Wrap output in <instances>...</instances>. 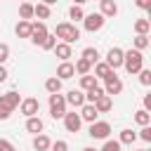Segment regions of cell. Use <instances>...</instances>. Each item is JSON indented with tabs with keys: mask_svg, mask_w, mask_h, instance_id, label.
<instances>
[{
	"mask_svg": "<svg viewBox=\"0 0 151 151\" xmlns=\"http://www.w3.org/2000/svg\"><path fill=\"white\" fill-rule=\"evenodd\" d=\"M14 33H17L19 38H31V21L19 19V24L14 26Z\"/></svg>",
	"mask_w": 151,
	"mask_h": 151,
	"instance_id": "obj_20",
	"label": "cell"
},
{
	"mask_svg": "<svg viewBox=\"0 0 151 151\" xmlns=\"http://www.w3.org/2000/svg\"><path fill=\"white\" fill-rule=\"evenodd\" d=\"M64 99H66V104H68V106L80 109V106L85 104V92H83V90H71L68 94H64Z\"/></svg>",
	"mask_w": 151,
	"mask_h": 151,
	"instance_id": "obj_12",
	"label": "cell"
},
{
	"mask_svg": "<svg viewBox=\"0 0 151 151\" xmlns=\"http://www.w3.org/2000/svg\"><path fill=\"white\" fill-rule=\"evenodd\" d=\"M73 76H76V68H73L71 61H61V64L57 66V78H59V80H68V78H73Z\"/></svg>",
	"mask_w": 151,
	"mask_h": 151,
	"instance_id": "obj_16",
	"label": "cell"
},
{
	"mask_svg": "<svg viewBox=\"0 0 151 151\" xmlns=\"http://www.w3.org/2000/svg\"><path fill=\"white\" fill-rule=\"evenodd\" d=\"M50 5H45V2H38V5H33V17H38L40 21L42 19H50Z\"/></svg>",
	"mask_w": 151,
	"mask_h": 151,
	"instance_id": "obj_21",
	"label": "cell"
},
{
	"mask_svg": "<svg viewBox=\"0 0 151 151\" xmlns=\"http://www.w3.org/2000/svg\"><path fill=\"white\" fill-rule=\"evenodd\" d=\"M134 5L139 9H151V0H134Z\"/></svg>",
	"mask_w": 151,
	"mask_h": 151,
	"instance_id": "obj_41",
	"label": "cell"
},
{
	"mask_svg": "<svg viewBox=\"0 0 151 151\" xmlns=\"http://www.w3.org/2000/svg\"><path fill=\"white\" fill-rule=\"evenodd\" d=\"M149 31H151V21L149 19H137L134 21V33L137 35H149Z\"/></svg>",
	"mask_w": 151,
	"mask_h": 151,
	"instance_id": "obj_23",
	"label": "cell"
},
{
	"mask_svg": "<svg viewBox=\"0 0 151 151\" xmlns=\"http://www.w3.org/2000/svg\"><path fill=\"white\" fill-rule=\"evenodd\" d=\"M42 120H40V116H28L26 118V132H31V134H40L42 132Z\"/></svg>",
	"mask_w": 151,
	"mask_h": 151,
	"instance_id": "obj_18",
	"label": "cell"
},
{
	"mask_svg": "<svg viewBox=\"0 0 151 151\" xmlns=\"http://www.w3.org/2000/svg\"><path fill=\"white\" fill-rule=\"evenodd\" d=\"M101 94H104V87H101V85H94V87H90V90L85 92V101H87V104H94V99L101 97Z\"/></svg>",
	"mask_w": 151,
	"mask_h": 151,
	"instance_id": "obj_25",
	"label": "cell"
},
{
	"mask_svg": "<svg viewBox=\"0 0 151 151\" xmlns=\"http://www.w3.org/2000/svg\"><path fill=\"white\" fill-rule=\"evenodd\" d=\"M54 35H57L61 42L73 45V42H78V40H80V28H78L76 24H71V21H61V24H57Z\"/></svg>",
	"mask_w": 151,
	"mask_h": 151,
	"instance_id": "obj_1",
	"label": "cell"
},
{
	"mask_svg": "<svg viewBox=\"0 0 151 151\" xmlns=\"http://www.w3.org/2000/svg\"><path fill=\"white\" fill-rule=\"evenodd\" d=\"M139 139H144V142H151V125H142V130H139V134H137Z\"/></svg>",
	"mask_w": 151,
	"mask_h": 151,
	"instance_id": "obj_38",
	"label": "cell"
},
{
	"mask_svg": "<svg viewBox=\"0 0 151 151\" xmlns=\"http://www.w3.org/2000/svg\"><path fill=\"white\" fill-rule=\"evenodd\" d=\"M134 123H137V125H149V123H151V113H149L146 109H139V111L134 113Z\"/></svg>",
	"mask_w": 151,
	"mask_h": 151,
	"instance_id": "obj_31",
	"label": "cell"
},
{
	"mask_svg": "<svg viewBox=\"0 0 151 151\" xmlns=\"http://www.w3.org/2000/svg\"><path fill=\"white\" fill-rule=\"evenodd\" d=\"M87 134H90L92 139H109V134H111V125H109L106 120H94V123H90Z\"/></svg>",
	"mask_w": 151,
	"mask_h": 151,
	"instance_id": "obj_7",
	"label": "cell"
},
{
	"mask_svg": "<svg viewBox=\"0 0 151 151\" xmlns=\"http://www.w3.org/2000/svg\"><path fill=\"white\" fill-rule=\"evenodd\" d=\"M50 149H52V151H68V142L57 139V142H52V144H50Z\"/></svg>",
	"mask_w": 151,
	"mask_h": 151,
	"instance_id": "obj_37",
	"label": "cell"
},
{
	"mask_svg": "<svg viewBox=\"0 0 151 151\" xmlns=\"http://www.w3.org/2000/svg\"><path fill=\"white\" fill-rule=\"evenodd\" d=\"M61 120H64V127H66L68 132H73V134H76V132L80 130V125H83V120H80V113H76V111H71V113L66 111Z\"/></svg>",
	"mask_w": 151,
	"mask_h": 151,
	"instance_id": "obj_10",
	"label": "cell"
},
{
	"mask_svg": "<svg viewBox=\"0 0 151 151\" xmlns=\"http://www.w3.org/2000/svg\"><path fill=\"white\" fill-rule=\"evenodd\" d=\"M80 57H83V59H87L90 64H97V61H99V50H97V47H85Z\"/></svg>",
	"mask_w": 151,
	"mask_h": 151,
	"instance_id": "obj_28",
	"label": "cell"
},
{
	"mask_svg": "<svg viewBox=\"0 0 151 151\" xmlns=\"http://www.w3.org/2000/svg\"><path fill=\"white\" fill-rule=\"evenodd\" d=\"M7 76H9V73H7L5 64H0V83H5V80H7Z\"/></svg>",
	"mask_w": 151,
	"mask_h": 151,
	"instance_id": "obj_42",
	"label": "cell"
},
{
	"mask_svg": "<svg viewBox=\"0 0 151 151\" xmlns=\"http://www.w3.org/2000/svg\"><path fill=\"white\" fill-rule=\"evenodd\" d=\"M123 66L132 76L139 73L144 68V54H142V50H127V52H123Z\"/></svg>",
	"mask_w": 151,
	"mask_h": 151,
	"instance_id": "obj_2",
	"label": "cell"
},
{
	"mask_svg": "<svg viewBox=\"0 0 151 151\" xmlns=\"http://www.w3.org/2000/svg\"><path fill=\"white\" fill-rule=\"evenodd\" d=\"M21 2H28V0H21Z\"/></svg>",
	"mask_w": 151,
	"mask_h": 151,
	"instance_id": "obj_48",
	"label": "cell"
},
{
	"mask_svg": "<svg viewBox=\"0 0 151 151\" xmlns=\"http://www.w3.org/2000/svg\"><path fill=\"white\" fill-rule=\"evenodd\" d=\"M19 17L26 19V21H31L33 19V2H21L19 5Z\"/></svg>",
	"mask_w": 151,
	"mask_h": 151,
	"instance_id": "obj_27",
	"label": "cell"
},
{
	"mask_svg": "<svg viewBox=\"0 0 151 151\" xmlns=\"http://www.w3.org/2000/svg\"><path fill=\"white\" fill-rule=\"evenodd\" d=\"M137 76H139V83H142L144 87H149V85H151V71H149V68H142Z\"/></svg>",
	"mask_w": 151,
	"mask_h": 151,
	"instance_id": "obj_36",
	"label": "cell"
},
{
	"mask_svg": "<svg viewBox=\"0 0 151 151\" xmlns=\"http://www.w3.org/2000/svg\"><path fill=\"white\" fill-rule=\"evenodd\" d=\"M52 52H54L61 61H68V59L73 57V50H71V45H68V42H57V45L52 47Z\"/></svg>",
	"mask_w": 151,
	"mask_h": 151,
	"instance_id": "obj_15",
	"label": "cell"
},
{
	"mask_svg": "<svg viewBox=\"0 0 151 151\" xmlns=\"http://www.w3.org/2000/svg\"><path fill=\"white\" fill-rule=\"evenodd\" d=\"M123 92V80L116 76V71H111L106 78H104V94L113 97V94H120Z\"/></svg>",
	"mask_w": 151,
	"mask_h": 151,
	"instance_id": "obj_6",
	"label": "cell"
},
{
	"mask_svg": "<svg viewBox=\"0 0 151 151\" xmlns=\"http://www.w3.org/2000/svg\"><path fill=\"white\" fill-rule=\"evenodd\" d=\"M120 142L118 139H104V146H101V151H120Z\"/></svg>",
	"mask_w": 151,
	"mask_h": 151,
	"instance_id": "obj_33",
	"label": "cell"
},
{
	"mask_svg": "<svg viewBox=\"0 0 151 151\" xmlns=\"http://www.w3.org/2000/svg\"><path fill=\"white\" fill-rule=\"evenodd\" d=\"M0 151H17V149L9 139H0Z\"/></svg>",
	"mask_w": 151,
	"mask_h": 151,
	"instance_id": "obj_40",
	"label": "cell"
},
{
	"mask_svg": "<svg viewBox=\"0 0 151 151\" xmlns=\"http://www.w3.org/2000/svg\"><path fill=\"white\" fill-rule=\"evenodd\" d=\"M73 68H76V73L85 76V73H90V71H92V64H90L87 59H83V57H80V59H78V61L73 64Z\"/></svg>",
	"mask_w": 151,
	"mask_h": 151,
	"instance_id": "obj_29",
	"label": "cell"
},
{
	"mask_svg": "<svg viewBox=\"0 0 151 151\" xmlns=\"http://www.w3.org/2000/svg\"><path fill=\"white\" fill-rule=\"evenodd\" d=\"M50 144H52V139L47 137V134H33V149L35 151H50Z\"/></svg>",
	"mask_w": 151,
	"mask_h": 151,
	"instance_id": "obj_19",
	"label": "cell"
},
{
	"mask_svg": "<svg viewBox=\"0 0 151 151\" xmlns=\"http://www.w3.org/2000/svg\"><path fill=\"white\" fill-rule=\"evenodd\" d=\"M94 109H97V113H106V111H111V109H113V97H109V94L97 97V99H94Z\"/></svg>",
	"mask_w": 151,
	"mask_h": 151,
	"instance_id": "obj_17",
	"label": "cell"
},
{
	"mask_svg": "<svg viewBox=\"0 0 151 151\" xmlns=\"http://www.w3.org/2000/svg\"><path fill=\"white\" fill-rule=\"evenodd\" d=\"M83 17H85V12H83L80 5H73V7L68 9V19H73V21H83Z\"/></svg>",
	"mask_w": 151,
	"mask_h": 151,
	"instance_id": "obj_32",
	"label": "cell"
},
{
	"mask_svg": "<svg viewBox=\"0 0 151 151\" xmlns=\"http://www.w3.org/2000/svg\"><path fill=\"white\" fill-rule=\"evenodd\" d=\"M99 14L113 19V17L118 14V2H116V0H99Z\"/></svg>",
	"mask_w": 151,
	"mask_h": 151,
	"instance_id": "obj_14",
	"label": "cell"
},
{
	"mask_svg": "<svg viewBox=\"0 0 151 151\" xmlns=\"http://www.w3.org/2000/svg\"><path fill=\"white\" fill-rule=\"evenodd\" d=\"M19 111H21L26 118H28V116H38V111H40V101L33 99V97H26V99L19 101Z\"/></svg>",
	"mask_w": 151,
	"mask_h": 151,
	"instance_id": "obj_9",
	"label": "cell"
},
{
	"mask_svg": "<svg viewBox=\"0 0 151 151\" xmlns=\"http://www.w3.org/2000/svg\"><path fill=\"white\" fill-rule=\"evenodd\" d=\"M7 59H9V45L0 42V64H5Z\"/></svg>",
	"mask_w": 151,
	"mask_h": 151,
	"instance_id": "obj_39",
	"label": "cell"
},
{
	"mask_svg": "<svg viewBox=\"0 0 151 151\" xmlns=\"http://www.w3.org/2000/svg\"><path fill=\"white\" fill-rule=\"evenodd\" d=\"M132 151H134V149H132ZM137 151H149V149H137Z\"/></svg>",
	"mask_w": 151,
	"mask_h": 151,
	"instance_id": "obj_47",
	"label": "cell"
},
{
	"mask_svg": "<svg viewBox=\"0 0 151 151\" xmlns=\"http://www.w3.org/2000/svg\"><path fill=\"white\" fill-rule=\"evenodd\" d=\"M64 113H66V99H64V94L61 92H52L50 94V116L54 120H59V118H64Z\"/></svg>",
	"mask_w": 151,
	"mask_h": 151,
	"instance_id": "obj_4",
	"label": "cell"
},
{
	"mask_svg": "<svg viewBox=\"0 0 151 151\" xmlns=\"http://www.w3.org/2000/svg\"><path fill=\"white\" fill-rule=\"evenodd\" d=\"M94 85H97V78H94V76H90V73L80 76V90H83V92H87V90L94 87Z\"/></svg>",
	"mask_w": 151,
	"mask_h": 151,
	"instance_id": "obj_30",
	"label": "cell"
},
{
	"mask_svg": "<svg viewBox=\"0 0 151 151\" xmlns=\"http://www.w3.org/2000/svg\"><path fill=\"white\" fill-rule=\"evenodd\" d=\"M83 151H94V149H92V146H85V149H83Z\"/></svg>",
	"mask_w": 151,
	"mask_h": 151,
	"instance_id": "obj_46",
	"label": "cell"
},
{
	"mask_svg": "<svg viewBox=\"0 0 151 151\" xmlns=\"http://www.w3.org/2000/svg\"><path fill=\"white\" fill-rule=\"evenodd\" d=\"M132 45H134V50H146L149 47V35H137L132 40Z\"/></svg>",
	"mask_w": 151,
	"mask_h": 151,
	"instance_id": "obj_35",
	"label": "cell"
},
{
	"mask_svg": "<svg viewBox=\"0 0 151 151\" xmlns=\"http://www.w3.org/2000/svg\"><path fill=\"white\" fill-rule=\"evenodd\" d=\"M19 101H21V97H19V92H14V90L0 94V120H7V118L12 116V111L19 106Z\"/></svg>",
	"mask_w": 151,
	"mask_h": 151,
	"instance_id": "obj_3",
	"label": "cell"
},
{
	"mask_svg": "<svg viewBox=\"0 0 151 151\" xmlns=\"http://www.w3.org/2000/svg\"><path fill=\"white\" fill-rule=\"evenodd\" d=\"M104 24H106V17H104V14H99V12H90V14H85V17H83V26H85V31H90V33L101 31V28H104Z\"/></svg>",
	"mask_w": 151,
	"mask_h": 151,
	"instance_id": "obj_5",
	"label": "cell"
},
{
	"mask_svg": "<svg viewBox=\"0 0 151 151\" xmlns=\"http://www.w3.org/2000/svg\"><path fill=\"white\" fill-rule=\"evenodd\" d=\"M42 2H45V5H50V7H52V5H57V2H59V0H42Z\"/></svg>",
	"mask_w": 151,
	"mask_h": 151,
	"instance_id": "obj_44",
	"label": "cell"
},
{
	"mask_svg": "<svg viewBox=\"0 0 151 151\" xmlns=\"http://www.w3.org/2000/svg\"><path fill=\"white\" fill-rule=\"evenodd\" d=\"M144 109H146V111H151V92H149V94H144Z\"/></svg>",
	"mask_w": 151,
	"mask_h": 151,
	"instance_id": "obj_43",
	"label": "cell"
},
{
	"mask_svg": "<svg viewBox=\"0 0 151 151\" xmlns=\"http://www.w3.org/2000/svg\"><path fill=\"white\" fill-rule=\"evenodd\" d=\"M92 66H94V78H101V80H104V78H106L111 71H113V68H111L106 61H97V64H92Z\"/></svg>",
	"mask_w": 151,
	"mask_h": 151,
	"instance_id": "obj_22",
	"label": "cell"
},
{
	"mask_svg": "<svg viewBox=\"0 0 151 151\" xmlns=\"http://www.w3.org/2000/svg\"><path fill=\"white\" fill-rule=\"evenodd\" d=\"M83 2H87V0H73V5H83Z\"/></svg>",
	"mask_w": 151,
	"mask_h": 151,
	"instance_id": "obj_45",
	"label": "cell"
},
{
	"mask_svg": "<svg viewBox=\"0 0 151 151\" xmlns=\"http://www.w3.org/2000/svg\"><path fill=\"white\" fill-rule=\"evenodd\" d=\"M47 33H50V31H47L45 21H31V42H33V45H40Z\"/></svg>",
	"mask_w": 151,
	"mask_h": 151,
	"instance_id": "obj_8",
	"label": "cell"
},
{
	"mask_svg": "<svg viewBox=\"0 0 151 151\" xmlns=\"http://www.w3.org/2000/svg\"><path fill=\"white\" fill-rule=\"evenodd\" d=\"M99 118V113H97V109H94V104H83L80 106V120H85V123H94Z\"/></svg>",
	"mask_w": 151,
	"mask_h": 151,
	"instance_id": "obj_13",
	"label": "cell"
},
{
	"mask_svg": "<svg viewBox=\"0 0 151 151\" xmlns=\"http://www.w3.org/2000/svg\"><path fill=\"white\" fill-rule=\"evenodd\" d=\"M118 142H120V144H127V146H132V144L137 142V132H132V130H120V137H118Z\"/></svg>",
	"mask_w": 151,
	"mask_h": 151,
	"instance_id": "obj_26",
	"label": "cell"
},
{
	"mask_svg": "<svg viewBox=\"0 0 151 151\" xmlns=\"http://www.w3.org/2000/svg\"><path fill=\"white\" fill-rule=\"evenodd\" d=\"M61 83H64V80H59L57 76H52V78L45 80V90H47L50 94H52V92H61Z\"/></svg>",
	"mask_w": 151,
	"mask_h": 151,
	"instance_id": "obj_24",
	"label": "cell"
},
{
	"mask_svg": "<svg viewBox=\"0 0 151 151\" xmlns=\"http://www.w3.org/2000/svg\"><path fill=\"white\" fill-rule=\"evenodd\" d=\"M54 45H57V35H52V33H47V35H45V40L40 42V47H42V50H47V52H50Z\"/></svg>",
	"mask_w": 151,
	"mask_h": 151,
	"instance_id": "obj_34",
	"label": "cell"
},
{
	"mask_svg": "<svg viewBox=\"0 0 151 151\" xmlns=\"http://www.w3.org/2000/svg\"><path fill=\"white\" fill-rule=\"evenodd\" d=\"M104 61H106L113 71L120 68V66H123V50H120V47H111V50L106 52V59H104Z\"/></svg>",
	"mask_w": 151,
	"mask_h": 151,
	"instance_id": "obj_11",
	"label": "cell"
}]
</instances>
